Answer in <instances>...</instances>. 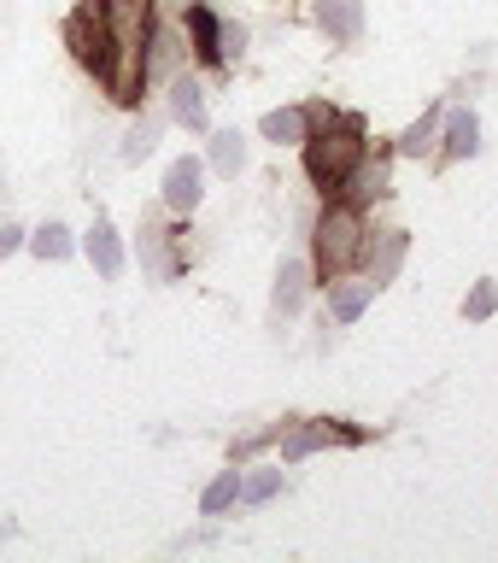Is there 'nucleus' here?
Returning <instances> with one entry per match:
<instances>
[{
    "label": "nucleus",
    "mask_w": 498,
    "mask_h": 563,
    "mask_svg": "<svg viewBox=\"0 0 498 563\" xmlns=\"http://www.w3.org/2000/svg\"><path fill=\"white\" fill-rule=\"evenodd\" d=\"M188 35H193V59L200 65H229L223 59V18L206 7V0H193L188 7Z\"/></svg>",
    "instance_id": "7"
},
{
    "label": "nucleus",
    "mask_w": 498,
    "mask_h": 563,
    "mask_svg": "<svg viewBox=\"0 0 498 563\" xmlns=\"http://www.w3.org/2000/svg\"><path fill=\"white\" fill-rule=\"evenodd\" d=\"M170 118L182 123V130H206V88L193 77H170Z\"/></svg>",
    "instance_id": "9"
},
{
    "label": "nucleus",
    "mask_w": 498,
    "mask_h": 563,
    "mask_svg": "<svg viewBox=\"0 0 498 563\" xmlns=\"http://www.w3.org/2000/svg\"><path fill=\"white\" fill-rule=\"evenodd\" d=\"M364 440V429H346V422H306V429H294L288 440H281V457H288V464H299V457L306 452H317V446H358Z\"/></svg>",
    "instance_id": "5"
},
{
    "label": "nucleus",
    "mask_w": 498,
    "mask_h": 563,
    "mask_svg": "<svg viewBox=\"0 0 498 563\" xmlns=\"http://www.w3.org/2000/svg\"><path fill=\"white\" fill-rule=\"evenodd\" d=\"M306 176L323 194H341L352 183V170L364 165V123L352 112H329V106H311V130H306Z\"/></svg>",
    "instance_id": "2"
},
{
    "label": "nucleus",
    "mask_w": 498,
    "mask_h": 563,
    "mask_svg": "<svg viewBox=\"0 0 498 563\" xmlns=\"http://www.w3.org/2000/svg\"><path fill=\"white\" fill-rule=\"evenodd\" d=\"M258 130L270 135L276 147H281V141H306V130H311V112H306V106H281V112H264Z\"/></svg>",
    "instance_id": "15"
},
{
    "label": "nucleus",
    "mask_w": 498,
    "mask_h": 563,
    "mask_svg": "<svg viewBox=\"0 0 498 563\" xmlns=\"http://www.w3.org/2000/svg\"><path fill=\"white\" fill-rule=\"evenodd\" d=\"M493 311H498V282H475V294L464 299V317L469 323H487Z\"/></svg>",
    "instance_id": "22"
},
{
    "label": "nucleus",
    "mask_w": 498,
    "mask_h": 563,
    "mask_svg": "<svg viewBox=\"0 0 498 563\" xmlns=\"http://www.w3.org/2000/svg\"><path fill=\"white\" fill-rule=\"evenodd\" d=\"M369 253V223H364V206L352 200H334L311 229V271L323 282H341L346 271H358Z\"/></svg>",
    "instance_id": "3"
},
{
    "label": "nucleus",
    "mask_w": 498,
    "mask_h": 563,
    "mask_svg": "<svg viewBox=\"0 0 498 563\" xmlns=\"http://www.w3.org/2000/svg\"><path fill=\"white\" fill-rule=\"evenodd\" d=\"M153 147H158V118H141L135 130L123 135V158H130V165H135V158H147Z\"/></svg>",
    "instance_id": "21"
},
{
    "label": "nucleus",
    "mask_w": 498,
    "mask_h": 563,
    "mask_svg": "<svg viewBox=\"0 0 498 563\" xmlns=\"http://www.w3.org/2000/svg\"><path fill=\"white\" fill-rule=\"evenodd\" d=\"M200 200H206V165L188 153V158H176V165L165 170V206L176 211V218H188Z\"/></svg>",
    "instance_id": "6"
},
{
    "label": "nucleus",
    "mask_w": 498,
    "mask_h": 563,
    "mask_svg": "<svg viewBox=\"0 0 498 563\" xmlns=\"http://www.w3.org/2000/svg\"><path fill=\"white\" fill-rule=\"evenodd\" d=\"M235 499H241V470H223L218 482L200 493V517H223V510L235 505Z\"/></svg>",
    "instance_id": "17"
},
{
    "label": "nucleus",
    "mask_w": 498,
    "mask_h": 563,
    "mask_svg": "<svg viewBox=\"0 0 498 563\" xmlns=\"http://www.w3.org/2000/svg\"><path fill=\"white\" fill-rule=\"evenodd\" d=\"M281 493V470H258V475H241V499L246 505H264Z\"/></svg>",
    "instance_id": "20"
},
{
    "label": "nucleus",
    "mask_w": 498,
    "mask_h": 563,
    "mask_svg": "<svg viewBox=\"0 0 498 563\" xmlns=\"http://www.w3.org/2000/svg\"><path fill=\"white\" fill-rule=\"evenodd\" d=\"M241 47H246V30L241 24H223V59H241Z\"/></svg>",
    "instance_id": "23"
},
{
    "label": "nucleus",
    "mask_w": 498,
    "mask_h": 563,
    "mask_svg": "<svg viewBox=\"0 0 498 563\" xmlns=\"http://www.w3.org/2000/svg\"><path fill=\"white\" fill-rule=\"evenodd\" d=\"M246 165V141L235 135V130H218V135H211V170H218V176H235Z\"/></svg>",
    "instance_id": "18"
},
{
    "label": "nucleus",
    "mask_w": 498,
    "mask_h": 563,
    "mask_svg": "<svg viewBox=\"0 0 498 563\" xmlns=\"http://www.w3.org/2000/svg\"><path fill=\"white\" fill-rule=\"evenodd\" d=\"M306 264H299V258H288V264H281V271H276V311L281 317H294L299 311V299H306Z\"/></svg>",
    "instance_id": "16"
},
{
    "label": "nucleus",
    "mask_w": 498,
    "mask_h": 563,
    "mask_svg": "<svg viewBox=\"0 0 498 563\" xmlns=\"http://www.w3.org/2000/svg\"><path fill=\"white\" fill-rule=\"evenodd\" d=\"M18 246H24V229H0V258H7V253H18Z\"/></svg>",
    "instance_id": "24"
},
{
    "label": "nucleus",
    "mask_w": 498,
    "mask_h": 563,
    "mask_svg": "<svg viewBox=\"0 0 498 563\" xmlns=\"http://www.w3.org/2000/svg\"><path fill=\"white\" fill-rule=\"evenodd\" d=\"M317 24H323L329 42L352 47L364 35V0H317Z\"/></svg>",
    "instance_id": "8"
},
{
    "label": "nucleus",
    "mask_w": 498,
    "mask_h": 563,
    "mask_svg": "<svg viewBox=\"0 0 498 563\" xmlns=\"http://www.w3.org/2000/svg\"><path fill=\"white\" fill-rule=\"evenodd\" d=\"M369 282H329V317L334 323H358L364 306H369Z\"/></svg>",
    "instance_id": "12"
},
{
    "label": "nucleus",
    "mask_w": 498,
    "mask_h": 563,
    "mask_svg": "<svg viewBox=\"0 0 498 563\" xmlns=\"http://www.w3.org/2000/svg\"><path fill=\"white\" fill-rule=\"evenodd\" d=\"M65 42H70V53H77V65L100 70V53H106V7H100V0H95V7H77V12H70Z\"/></svg>",
    "instance_id": "4"
},
{
    "label": "nucleus",
    "mask_w": 498,
    "mask_h": 563,
    "mask_svg": "<svg viewBox=\"0 0 498 563\" xmlns=\"http://www.w3.org/2000/svg\"><path fill=\"white\" fill-rule=\"evenodd\" d=\"M88 264H95L100 276H118L123 271V241H118V229L106 223V218H95V229H88Z\"/></svg>",
    "instance_id": "10"
},
{
    "label": "nucleus",
    "mask_w": 498,
    "mask_h": 563,
    "mask_svg": "<svg viewBox=\"0 0 498 563\" xmlns=\"http://www.w3.org/2000/svg\"><path fill=\"white\" fill-rule=\"evenodd\" d=\"M364 264H369V288H387V282L399 276V264H405V235H399V229H394V235H381V246L369 241Z\"/></svg>",
    "instance_id": "11"
},
{
    "label": "nucleus",
    "mask_w": 498,
    "mask_h": 563,
    "mask_svg": "<svg viewBox=\"0 0 498 563\" xmlns=\"http://www.w3.org/2000/svg\"><path fill=\"white\" fill-rule=\"evenodd\" d=\"M475 147H482V118L469 112H446V158H475Z\"/></svg>",
    "instance_id": "13"
},
{
    "label": "nucleus",
    "mask_w": 498,
    "mask_h": 563,
    "mask_svg": "<svg viewBox=\"0 0 498 563\" xmlns=\"http://www.w3.org/2000/svg\"><path fill=\"white\" fill-rule=\"evenodd\" d=\"M106 7V53L95 77L118 106L141 100L147 88V35H153V0H100Z\"/></svg>",
    "instance_id": "1"
},
{
    "label": "nucleus",
    "mask_w": 498,
    "mask_h": 563,
    "mask_svg": "<svg viewBox=\"0 0 498 563\" xmlns=\"http://www.w3.org/2000/svg\"><path fill=\"white\" fill-rule=\"evenodd\" d=\"M30 253H35V258H53V264L70 258V229H65V223L35 229V235H30Z\"/></svg>",
    "instance_id": "19"
},
{
    "label": "nucleus",
    "mask_w": 498,
    "mask_h": 563,
    "mask_svg": "<svg viewBox=\"0 0 498 563\" xmlns=\"http://www.w3.org/2000/svg\"><path fill=\"white\" fill-rule=\"evenodd\" d=\"M440 123H446V106H429V112H422L411 130L399 135V153H405V158H422V153L440 141Z\"/></svg>",
    "instance_id": "14"
}]
</instances>
